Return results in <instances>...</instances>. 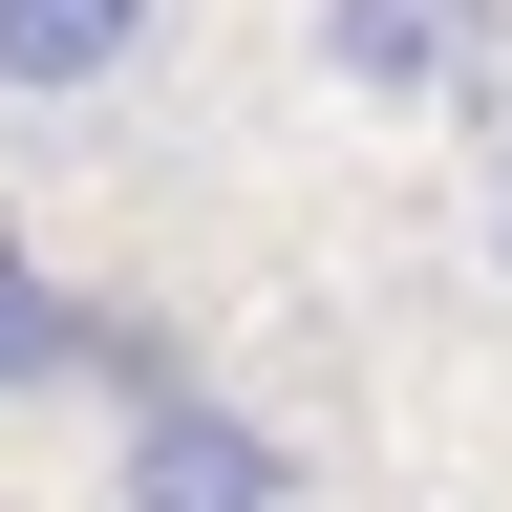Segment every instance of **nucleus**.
<instances>
[{
  "label": "nucleus",
  "mask_w": 512,
  "mask_h": 512,
  "mask_svg": "<svg viewBox=\"0 0 512 512\" xmlns=\"http://www.w3.org/2000/svg\"><path fill=\"white\" fill-rule=\"evenodd\" d=\"M150 22H171V0H0V107H86V86H128Z\"/></svg>",
  "instance_id": "nucleus-4"
},
{
  "label": "nucleus",
  "mask_w": 512,
  "mask_h": 512,
  "mask_svg": "<svg viewBox=\"0 0 512 512\" xmlns=\"http://www.w3.org/2000/svg\"><path fill=\"white\" fill-rule=\"evenodd\" d=\"M22 384H107V406H128V384H150V342H128L107 299H64L43 256L0 235V406H22Z\"/></svg>",
  "instance_id": "nucleus-3"
},
{
  "label": "nucleus",
  "mask_w": 512,
  "mask_h": 512,
  "mask_svg": "<svg viewBox=\"0 0 512 512\" xmlns=\"http://www.w3.org/2000/svg\"><path fill=\"white\" fill-rule=\"evenodd\" d=\"M128 512H299V427L278 406H235V384H192V363H150L128 384V470H107Z\"/></svg>",
  "instance_id": "nucleus-1"
},
{
  "label": "nucleus",
  "mask_w": 512,
  "mask_h": 512,
  "mask_svg": "<svg viewBox=\"0 0 512 512\" xmlns=\"http://www.w3.org/2000/svg\"><path fill=\"white\" fill-rule=\"evenodd\" d=\"M512 0H320V64H342L363 107H427V86H470Z\"/></svg>",
  "instance_id": "nucleus-2"
},
{
  "label": "nucleus",
  "mask_w": 512,
  "mask_h": 512,
  "mask_svg": "<svg viewBox=\"0 0 512 512\" xmlns=\"http://www.w3.org/2000/svg\"><path fill=\"white\" fill-rule=\"evenodd\" d=\"M491 256H512V171H491Z\"/></svg>",
  "instance_id": "nucleus-5"
}]
</instances>
